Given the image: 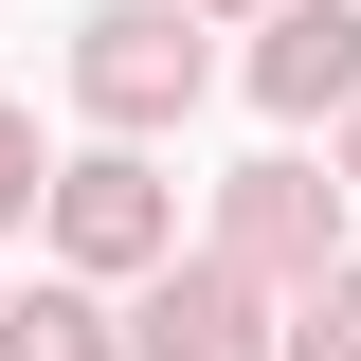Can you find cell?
<instances>
[{"mask_svg":"<svg viewBox=\"0 0 361 361\" xmlns=\"http://www.w3.org/2000/svg\"><path fill=\"white\" fill-rule=\"evenodd\" d=\"M199 37H217L199 0H109V18L73 37V109H90L109 145H163L180 109L217 90V54H199Z\"/></svg>","mask_w":361,"mask_h":361,"instance_id":"cell-1","label":"cell"},{"mask_svg":"<svg viewBox=\"0 0 361 361\" xmlns=\"http://www.w3.org/2000/svg\"><path fill=\"white\" fill-rule=\"evenodd\" d=\"M54 271H90V289H145V271L180 253V180L145 163V145H90V163H54Z\"/></svg>","mask_w":361,"mask_h":361,"instance_id":"cell-2","label":"cell"},{"mask_svg":"<svg viewBox=\"0 0 361 361\" xmlns=\"http://www.w3.org/2000/svg\"><path fill=\"white\" fill-rule=\"evenodd\" d=\"M199 253H235L253 289H307V271L343 253V163H307V145L235 163V180H217V235H199Z\"/></svg>","mask_w":361,"mask_h":361,"instance_id":"cell-3","label":"cell"},{"mask_svg":"<svg viewBox=\"0 0 361 361\" xmlns=\"http://www.w3.org/2000/svg\"><path fill=\"white\" fill-rule=\"evenodd\" d=\"M127 361H271V289L235 253H163L127 289Z\"/></svg>","mask_w":361,"mask_h":361,"instance_id":"cell-4","label":"cell"},{"mask_svg":"<svg viewBox=\"0 0 361 361\" xmlns=\"http://www.w3.org/2000/svg\"><path fill=\"white\" fill-rule=\"evenodd\" d=\"M253 109L271 127H343L361 109V0H271L253 18Z\"/></svg>","mask_w":361,"mask_h":361,"instance_id":"cell-5","label":"cell"},{"mask_svg":"<svg viewBox=\"0 0 361 361\" xmlns=\"http://www.w3.org/2000/svg\"><path fill=\"white\" fill-rule=\"evenodd\" d=\"M0 361H127V325L90 271H37V289H0Z\"/></svg>","mask_w":361,"mask_h":361,"instance_id":"cell-6","label":"cell"},{"mask_svg":"<svg viewBox=\"0 0 361 361\" xmlns=\"http://www.w3.org/2000/svg\"><path fill=\"white\" fill-rule=\"evenodd\" d=\"M271 361H361V271L325 253L307 289H271Z\"/></svg>","mask_w":361,"mask_h":361,"instance_id":"cell-7","label":"cell"},{"mask_svg":"<svg viewBox=\"0 0 361 361\" xmlns=\"http://www.w3.org/2000/svg\"><path fill=\"white\" fill-rule=\"evenodd\" d=\"M37 199H54V145H37V109H18V90H0V235L37 217Z\"/></svg>","mask_w":361,"mask_h":361,"instance_id":"cell-8","label":"cell"},{"mask_svg":"<svg viewBox=\"0 0 361 361\" xmlns=\"http://www.w3.org/2000/svg\"><path fill=\"white\" fill-rule=\"evenodd\" d=\"M343 199H361V109H343Z\"/></svg>","mask_w":361,"mask_h":361,"instance_id":"cell-9","label":"cell"},{"mask_svg":"<svg viewBox=\"0 0 361 361\" xmlns=\"http://www.w3.org/2000/svg\"><path fill=\"white\" fill-rule=\"evenodd\" d=\"M199 18H271V0H199Z\"/></svg>","mask_w":361,"mask_h":361,"instance_id":"cell-10","label":"cell"}]
</instances>
